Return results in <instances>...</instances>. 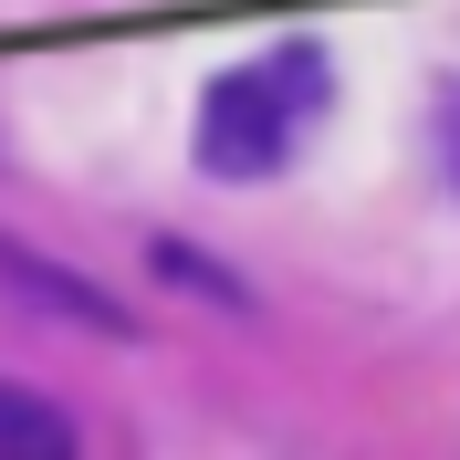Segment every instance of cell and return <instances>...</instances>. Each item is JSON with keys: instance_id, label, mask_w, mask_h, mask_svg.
<instances>
[{"instance_id": "1", "label": "cell", "mask_w": 460, "mask_h": 460, "mask_svg": "<svg viewBox=\"0 0 460 460\" xmlns=\"http://www.w3.org/2000/svg\"><path fill=\"white\" fill-rule=\"evenodd\" d=\"M324 105H335V74H324L314 42L230 63L220 84L199 94V168L209 178H272L293 146L324 126Z\"/></svg>"}, {"instance_id": "2", "label": "cell", "mask_w": 460, "mask_h": 460, "mask_svg": "<svg viewBox=\"0 0 460 460\" xmlns=\"http://www.w3.org/2000/svg\"><path fill=\"white\" fill-rule=\"evenodd\" d=\"M0 460H84V439H74V419L42 387L0 376Z\"/></svg>"}, {"instance_id": "3", "label": "cell", "mask_w": 460, "mask_h": 460, "mask_svg": "<svg viewBox=\"0 0 460 460\" xmlns=\"http://www.w3.org/2000/svg\"><path fill=\"white\" fill-rule=\"evenodd\" d=\"M439 157H450V189H460V94L439 105Z\"/></svg>"}]
</instances>
